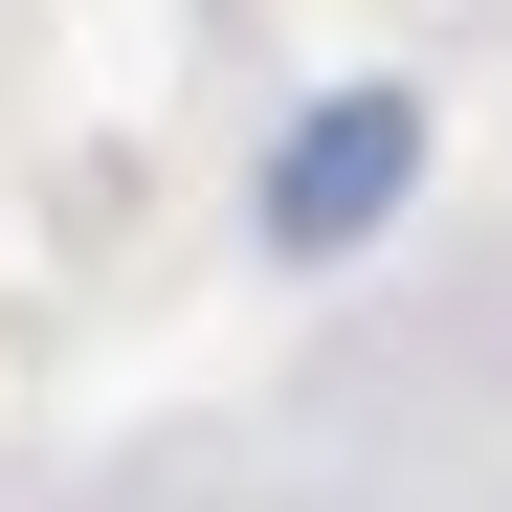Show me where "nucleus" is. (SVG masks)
Returning <instances> with one entry per match:
<instances>
[{
  "instance_id": "obj_1",
  "label": "nucleus",
  "mask_w": 512,
  "mask_h": 512,
  "mask_svg": "<svg viewBox=\"0 0 512 512\" xmlns=\"http://www.w3.org/2000/svg\"><path fill=\"white\" fill-rule=\"evenodd\" d=\"M401 179H423V90H334V112L268 156V245H290V268H334V245L401 223Z\"/></svg>"
}]
</instances>
